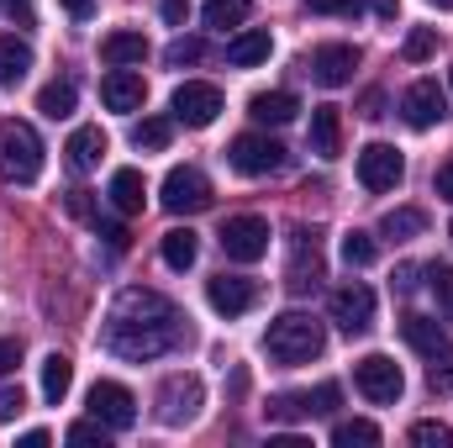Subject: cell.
<instances>
[{"instance_id":"obj_18","label":"cell","mask_w":453,"mask_h":448,"mask_svg":"<svg viewBox=\"0 0 453 448\" xmlns=\"http://www.w3.org/2000/svg\"><path fill=\"white\" fill-rule=\"evenodd\" d=\"M401 337L427 359V364H438V359H453V343H449V333L433 322V317H406L401 322Z\"/></svg>"},{"instance_id":"obj_15","label":"cell","mask_w":453,"mask_h":448,"mask_svg":"<svg viewBox=\"0 0 453 448\" xmlns=\"http://www.w3.org/2000/svg\"><path fill=\"white\" fill-rule=\"evenodd\" d=\"M353 69H358V53H353L348 42H327V48L311 53V80H317L322 90H342V85L353 80Z\"/></svg>"},{"instance_id":"obj_29","label":"cell","mask_w":453,"mask_h":448,"mask_svg":"<svg viewBox=\"0 0 453 448\" xmlns=\"http://www.w3.org/2000/svg\"><path fill=\"white\" fill-rule=\"evenodd\" d=\"M380 232H385L390 243L422 237V232H427V212H417V206H395V212H385V217H380Z\"/></svg>"},{"instance_id":"obj_5","label":"cell","mask_w":453,"mask_h":448,"mask_svg":"<svg viewBox=\"0 0 453 448\" xmlns=\"http://www.w3.org/2000/svg\"><path fill=\"white\" fill-rule=\"evenodd\" d=\"M353 385L364 390V401L390 406V401H401L406 375H401V364H395V359H385V353H364V359L353 364Z\"/></svg>"},{"instance_id":"obj_36","label":"cell","mask_w":453,"mask_h":448,"mask_svg":"<svg viewBox=\"0 0 453 448\" xmlns=\"http://www.w3.org/2000/svg\"><path fill=\"white\" fill-rule=\"evenodd\" d=\"M433 48H438V32H433V27H417V32L401 42V58H406V64H422V58H433Z\"/></svg>"},{"instance_id":"obj_24","label":"cell","mask_w":453,"mask_h":448,"mask_svg":"<svg viewBox=\"0 0 453 448\" xmlns=\"http://www.w3.org/2000/svg\"><path fill=\"white\" fill-rule=\"evenodd\" d=\"M106 196H111V206L121 212V217H137V212H142V196H148V185H142V174H137V169H116V174H111V190H106Z\"/></svg>"},{"instance_id":"obj_44","label":"cell","mask_w":453,"mask_h":448,"mask_svg":"<svg viewBox=\"0 0 453 448\" xmlns=\"http://www.w3.org/2000/svg\"><path fill=\"white\" fill-rule=\"evenodd\" d=\"M185 16H190V0H164V21L169 27H180Z\"/></svg>"},{"instance_id":"obj_45","label":"cell","mask_w":453,"mask_h":448,"mask_svg":"<svg viewBox=\"0 0 453 448\" xmlns=\"http://www.w3.org/2000/svg\"><path fill=\"white\" fill-rule=\"evenodd\" d=\"M0 5H5V11L21 21V27H32V0H0Z\"/></svg>"},{"instance_id":"obj_25","label":"cell","mask_w":453,"mask_h":448,"mask_svg":"<svg viewBox=\"0 0 453 448\" xmlns=\"http://www.w3.org/2000/svg\"><path fill=\"white\" fill-rule=\"evenodd\" d=\"M32 69V48L21 37H0V90H16Z\"/></svg>"},{"instance_id":"obj_39","label":"cell","mask_w":453,"mask_h":448,"mask_svg":"<svg viewBox=\"0 0 453 448\" xmlns=\"http://www.w3.org/2000/svg\"><path fill=\"white\" fill-rule=\"evenodd\" d=\"M106 438H111V428H106L101 417H90V422H74V428H69V444H101V448H106Z\"/></svg>"},{"instance_id":"obj_14","label":"cell","mask_w":453,"mask_h":448,"mask_svg":"<svg viewBox=\"0 0 453 448\" xmlns=\"http://www.w3.org/2000/svg\"><path fill=\"white\" fill-rule=\"evenodd\" d=\"M401 116H406L417 132H427V127H438V121L449 116V96L438 90V80H417V85L401 96Z\"/></svg>"},{"instance_id":"obj_2","label":"cell","mask_w":453,"mask_h":448,"mask_svg":"<svg viewBox=\"0 0 453 448\" xmlns=\"http://www.w3.org/2000/svg\"><path fill=\"white\" fill-rule=\"evenodd\" d=\"M322 348H327V333H322V322L306 317V312H280V317L269 322V333H264V353H269L274 364H311Z\"/></svg>"},{"instance_id":"obj_10","label":"cell","mask_w":453,"mask_h":448,"mask_svg":"<svg viewBox=\"0 0 453 448\" xmlns=\"http://www.w3.org/2000/svg\"><path fill=\"white\" fill-rule=\"evenodd\" d=\"M333 322H338L348 337L369 333V328H374V290L358 285V280L338 285V290H333Z\"/></svg>"},{"instance_id":"obj_46","label":"cell","mask_w":453,"mask_h":448,"mask_svg":"<svg viewBox=\"0 0 453 448\" xmlns=\"http://www.w3.org/2000/svg\"><path fill=\"white\" fill-rule=\"evenodd\" d=\"M101 237H106V243H111L116 253H121V248H127V227H116V222H106V227H101Z\"/></svg>"},{"instance_id":"obj_4","label":"cell","mask_w":453,"mask_h":448,"mask_svg":"<svg viewBox=\"0 0 453 448\" xmlns=\"http://www.w3.org/2000/svg\"><path fill=\"white\" fill-rule=\"evenodd\" d=\"M158 201H164V212H174V217H196V212H206V206H211V180H206L201 169L180 164V169H169V174H164Z\"/></svg>"},{"instance_id":"obj_48","label":"cell","mask_w":453,"mask_h":448,"mask_svg":"<svg viewBox=\"0 0 453 448\" xmlns=\"http://www.w3.org/2000/svg\"><path fill=\"white\" fill-rule=\"evenodd\" d=\"M438 196H443V201H453V164H443V169H438Z\"/></svg>"},{"instance_id":"obj_16","label":"cell","mask_w":453,"mask_h":448,"mask_svg":"<svg viewBox=\"0 0 453 448\" xmlns=\"http://www.w3.org/2000/svg\"><path fill=\"white\" fill-rule=\"evenodd\" d=\"M206 301H211V312H222V317H242V312L258 301V285L242 280V274H217V280H206Z\"/></svg>"},{"instance_id":"obj_13","label":"cell","mask_w":453,"mask_h":448,"mask_svg":"<svg viewBox=\"0 0 453 448\" xmlns=\"http://www.w3.org/2000/svg\"><path fill=\"white\" fill-rule=\"evenodd\" d=\"M338 406V385H322L317 396L306 390V396H274L269 406H264V417L269 422H311V417H322V412H333Z\"/></svg>"},{"instance_id":"obj_17","label":"cell","mask_w":453,"mask_h":448,"mask_svg":"<svg viewBox=\"0 0 453 448\" xmlns=\"http://www.w3.org/2000/svg\"><path fill=\"white\" fill-rule=\"evenodd\" d=\"M101 101H106V112H142V101H148V85H142V74H132V69H111L106 80H101Z\"/></svg>"},{"instance_id":"obj_28","label":"cell","mask_w":453,"mask_h":448,"mask_svg":"<svg viewBox=\"0 0 453 448\" xmlns=\"http://www.w3.org/2000/svg\"><path fill=\"white\" fill-rule=\"evenodd\" d=\"M196 259H201V237H196L190 227H174V232H164V264H169V269H180V274H185Z\"/></svg>"},{"instance_id":"obj_34","label":"cell","mask_w":453,"mask_h":448,"mask_svg":"<svg viewBox=\"0 0 453 448\" xmlns=\"http://www.w3.org/2000/svg\"><path fill=\"white\" fill-rule=\"evenodd\" d=\"M206 58V42L201 37H174L169 48H164V64L169 69H185V64H201Z\"/></svg>"},{"instance_id":"obj_19","label":"cell","mask_w":453,"mask_h":448,"mask_svg":"<svg viewBox=\"0 0 453 448\" xmlns=\"http://www.w3.org/2000/svg\"><path fill=\"white\" fill-rule=\"evenodd\" d=\"M322 280V253H317V237L311 232H296V259L285 269V285L290 290H311Z\"/></svg>"},{"instance_id":"obj_27","label":"cell","mask_w":453,"mask_h":448,"mask_svg":"<svg viewBox=\"0 0 453 448\" xmlns=\"http://www.w3.org/2000/svg\"><path fill=\"white\" fill-rule=\"evenodd\" d=\"M64 153H69V164H74V169H96V164H101V153H106V132H101V127H80V132L69 137V148H64Z\"/></svg>"},{"instance_id":"obj_6","label":"cell","mask_w":453,"mask_h":448,"mask_svg":"<svg viewBox=\"0 0 453 448\" xmlns=\"http://www.w3.org/2000/svg\"><path fill=\"white\" fill-rule=\"evenodd\" d=\"M201 401H206V385L201 375H169L158 385V422L164 428H185L201 417Z\"/></svg>"},{"instance_id":"obj_37","label":"cell","mask_w":453,"mask_h":448,"mask_svg":"<svg viewBox=\"0 0 453 448\" xmlns=\"http://www.w3.org/2000/svg\"><path fill=\"white\" fill-rule=\"evenodd\" d=\"M411 444L417 448H453V428L449 422H417L411 428Z\"/></svg>"},{"instance_id":"obj_40","label":"cell","mask_w":453,"mask_h":448,"mask_svg":"<svg viewBox=\"0 0 453 448\" xmlns=\"http://www.w3.org/2000/svg\"><path fill=\"white\" fill-rule=\"evenodd\" d=\"M21 406H27L21 385H0V422H16V417H21Z\"/></svg>"},{"instance_id":"obj_41","label":"cell","mask_w":453,"mask_h":448,"mask_svg":"<svg viewBox=\"0 0 453 448\" xmlns=\"http://www.w3.org/2000/svg\"><path fill=\"white\" fill-rule=\"evenodd\" d=\"M306 5H311L317 16H353L364 0H306Z\"/></svg>"},{"instance_id":"obj_8","label":"cell","mask_w":453,"mask_h":448,"mask_svg":"<svg viewBox=\"0 0 453 448\" xmlns=\"http://www.w3.org/2000/svg\"><path fill=\"white\" fill-rule=\"evenodd\" d=\"M401 174H406V158H401L390 143H369V148H358V185H364L369 196L395 190Z\"/></svg>"},{"instance_id":"obj_42","label":"cell","mask_w":453,"mask_h":448,"mask_svg":"<svg viewBox=\"0 0 453 448\" xmlns=\"http://www.w3.org/2000/svg\"><path fill=\"white\" fill-rule=\"evenodd\" d=\"M16 364H21V343L16 337H0V380L16 375Z\"/></svg>"},{"instance_id":"obj_30","label":"cell","mask_w":453,"mask_h":448,"mask_svg":"<svg viewBox=\"0 0 453 448\" xmlns=\"http://www.w3.org/2000/svg\"><path fill=\"white\" fill-rule=\"evenodd\" d=\"M74 80H53V85H42L37 90V112L48 116V121H64V116H74Z\"/></svg>"},{"instance_id":"obj_11","label":"cell","mask_w":453,"mask_h":448,"mask_svg":"<svg viewBox=\"0 0 453 448\" xmlns=\"http://www.w3.org/2000/svg\"><path fill=\"white\" fill-rule=\"evenodd\" d=\"M217 116H222V90H217V85L185 80V85L174 90V121H185V127H211Z\"/></svg>"},{"instance_id":"obj_53","label":"cell","mask_w":453,"mask_h":448,"mask_svg":"<svg viewBox=\"0 0 453 448\" xmlns=\"http://www.w3.org/2000/svg\"><path fill=\"white\" fill-rule=\"evenodd\" d=\"M449 232H453V227H449Z\"/></svg>"},{"instance_id":"obj_49","label":"cell","mask_w":453,"mask_h":448,"mask_svg":"<svg viewBox=\"0 0 453 448\" xmlns=\"http://www.w3.org/2000/svg\"><path fill=\"white\" fill-rule=\"evenodd\" d=\"M374 5V16H385V21H395V11H401V0H369Z\"/></svg>"},{"instance_id":"obj_9","label":"cell","mask_w":453,"mask_h":448,"mask_svg":"<svg viewBox=\"0 0 453 448\" xmlns=\"http://www.w3.org/2000/svg\"><path fill=\"white\" fill-rule=\"evenodd\" d=\"M222 253L232 264H258L269 253V222L264 217H226L222 222Z\"/></svg>"},{"instance_id":"obj_1","label":"cell","mask_w":453,"mask_h":448,"mask_svg":"<svg viewBox=\"0 0 453 448\" xmlns=\"http://www.w3.org/2000/svg\"><path fill=\"white\" fill-rule=\"evenodd\" d=\"M101 343H106V353L127 359V364H148V359H158V353L185 348V343H190V322H185V312H180L169 296L132 285V290L116 296L111 317H106V328H101Z\"/></svg>"},{"instance_id":"obj_3","label":"cell","mask_w":453,"mask_h":448,"mask_svg":"<svg viewBox=\"0 0 453 448\" xmlns=\"http://www.w3.org/2000/svg\"><path fill=\"white\" fill-rule=\"evenodd\" d=\"M0 174L11 185H37L42 180V137L32 121H0Z\"/></svg>"},{"instance_id":"obj_35","label":"cell","mask_w":453,"mask_h":448,"mask_svg":"<svg viewBox=\"0 0 453 448\" xmlns=\"http://www.w3.org/2000/svg\"><path fill=\"white\" fill-rule=\"evenodd\" d=\"M342 259H348L353 269H364V264L380 259V243H374L369 232H348V237H342Z\"/></svg>"},{"instance_id":"obj_47","label":"cell","mask_w":453,"mask_h":448,"mask_svg":"<svg viewBox=\"0 0 453 448\" xmlns=\"http://www.w3.org/2000/svg\"><path fill=\"white\" fill-rule=\"evenodd\" d=\"M64 11H69V16H74V21H85V16H90V11H96V0H64Z\"/></svg>"},{"instance_id":"obj_38","label":"cell","mask_w":453,"mask_h":448,"mask_svg":"<svg viewBox=\"0 0 453 448\" xmlns=\"http://www.w3.org/2000/svg\"><path fill=\"white\" fill-rule=\"evenodd\" d=\"M427 285H433V296H438V312H443V317L453 322V269H449V264H438Z\"/></svg>"},{"instance_id":"obj_32","label":"cell","mask_w":453,"mask_h":448,"mask_svg":"<svg viewBox=\"0 0 453 448\" xmlns=\"http://www.w3.org/2000/svg\"><path fill=\"white\" fill-rule=\"evenodd\" d=\"M333 444L338 448H374L380 444V428L364 422V417H353V422H338V428H333Z\"/></svg>"},{"instance_id":"obj_43","label":"cell","mask_w":453,"mask_h":448,"mask_svg":"<svg viewBox=\"0 0 453 448\" xmlns=\"http://www.w3.org/2000/svg\"><path fill=\"white\" fill-rule=\"evenodd\" d=\"M427 380H433V390H453V359L427 364Z\"/></svg>"},{"instance_id":"obj_31","label":"cell","mask_w":453,"mask_h":448,"mask_svg":"<svg viewBox=\"0 0 453 448\" xmlns=\"http://www.w3.org/2000/svg\"><path fill=\"white\" fill-rule=\"evenodd\" d=\"M206 27H217V32H232V27H242L248 21V0H206Z\"/></svg>"},{"instance_id":"obj_23","label":"cell","mask_w":453,"mask_h":448,"mask_svg":"<svg viewBox=\"0 0 453 448\" xmlns=\"http://www.w3.org/2000/svg\"><path fill=\"white\" fill-rule=\"evenodd\" d=\"M101 58H106L111 69H132V64L148 58V37H142V32H111V37L101 42Z\"/></svg>"},{"instance_id":"obj_52","label":"cell","mask_w":453,"mask_h":448,"mask_svg":"<svg viewBox=\"0 0 453 448\" xmlns=\"http://www.w3.org/2000/svg\"><path fill=\"white\" fill-rule=\"evenodd\" d=\"M449 80H453V69H449Z\"/></svg>"},{"instance_id":"obj_51","label":"cell","mask_w":453,"mask_h":448,"mask_svg":"<svg viewBox=\"0 0 453 448\" xmlns=\"http://www.w3.org/2000/svg\"><path fill=\"white\" fill-rule=\"evenodd\" d=\"M433 5H438V11H453V0H433Z\"/></svg>"},{"instance_id":"obj_33","label":"cell","mask_w":453,"mask_h":448,"mask_svg":"<svg viewBox=\"0 0 453 448\" xmlns=\"http://www.w3.org/2000/svg\"><path fill=\"white\" fill-rule=\"evenodd\" d=\"M169 137H174V127H169L164 116H142V121L132 127V143H137V148H169Z\"/></svg>"},{"instance_id":"obj_22","label":"cell","mask_w":453,"mask_h":448,"mask_svg":"<svg viewBox=\"0 0 453 448\" xmlns=\"http://www.w3.org/2000/svg\"><path fill=\"white\" fill-rule=\"evenodd\" d=\"M269 48H274V37H269L264 27H253V32H237V37L226 42V64H237V69H253V64H264V58H269Z\"/></svg>"},{"instance_id":"obj_20","label":"cell","mask_w":453,"mask_h":448,"mask_svg":"<svg viewBox=\"0 0 453 448\" xmlns=\"http://www.w3.org/2000/svg\"><path fill=\"white\" fill-rule=\"evenodd\" d=\"M296 112H301V101H296L290 90H258V96L248 101V116L264 121V127H285V121H296Z\"/></svg>"},{"instance_id":"obj_21","label":"cell","mask_w":453,"mask_h":448,"mask_svg":"<svg viewBox=\"0 0 453 448\" xmlns=\"http://www.w3.org/2000/svg\"><path fill=\"white\" fill-rule=\"evenodd\" d=\"M311 153H317V158H338L342 153V116H338V106H317V112H311Z\"/></svg>"},{"instance_id":"obj_7","label":"cell","mask_w":453,"mask_h":448,"mask_svg":"<svg viewBox=\"0 0 453 448\" xmlns=\"http://www.w3.org/2000/svg\"><path fill=\"white\" fill-rule=\"evenodd\" d=\"M226 164H232L237 174L258 180V174H274V169H285V148H280L274 137H264V132H242V137H232V148H226Z\"/></svg>"},{"instance_id":"obj_12","label":"cell","mask_w":453,"mask_h":448,"mask_svg":"<svg viewBox=\"0 0 453 448\" xmlns=\"http://www.w3.org/2000/svg\"><path fill=\"white\" fill-rule=\"evenodd\" d=\"M90 417H101L111 433H127V428L137 422V401H132L127 385H116V380H96V385H90Z\"/></svg>"},{"instance_id":"obj_26","label":"cell","mask_w":453,"mask_h":448,"mask_svg":"<svg viewBox=\"0 0 453 448\" xmlns=\"http://www.w3.org/2000/svg\"><path fill=\"white\" fill-rule=\"evenodd\" d=\"M69 385H74V364H69L64 353H48V359H42V401H48V406H64Z\"/></svg>"},{"instance_id":"obj_50","label":"cell","mask_w":453,"mask_h":448,"mask_svg":"<svg viewBox=\"0 0 453 448\" xmlns=\"http://www.w3.org/2000/svg\"><path fill=\"white\" fill-rule=\"evenodd\" d=\"M16 444H21V448H42V444H48V433H42V428H32V433H21Z\"/></svg>"}]
</instances>
